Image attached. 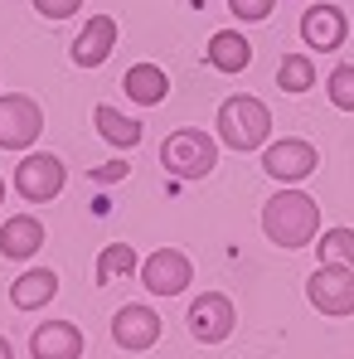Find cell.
I'll use <instances>...</instances> for the list:
<instances>
[{"mask_svg": "<svg viewBox=\"0 0 354 359\" xmlns=\"http://www.w3.org/2000/svg\"><path fill=\"white\" fill-rule=\"evenodd\" d=\"M262 233L277 243V248H306V243L320 233V204L306 194V189H292L282 184L267 204H262Z\"/></svg>", "mask_w": 354, "mask_h": 359, "instance_id": "6da1fadb", "label": "cell"}, {"mask_svg": "<svg viewBox=\"0 0 354 359\" xmlns=\"http://www.w3.org/2000/svg\"><path fill=\"white\" fill-rule=\"evenodd\" d=\"M214 121H219V141H224L229 151H262L267 136H272V112H267V102L252 97V93L224 97Z\"/></svg>", "mask_w": 354, "mask_h": 359, "instance_id": "7a4b0ae2", "label": "cell"}, {"mask_svg": "<svg viewBox=\"0 0 354 359\" xmlns=\"http://www.w3.org/2000/svg\"><path fill=\"white\" fill-rule=\"evenodd\" d=\"M161 165L175 180H204L219 165V141L209 131H199V126H179V131H170L161 141Z\"/></svg>", "mask_w": 354, "mask_h": 359, "instance_id": "3957f363", "label": "cell"}, {"mask_svg": "<svg viewBox=\"0 0 354 359\" xmlns=\"http://www.w3.org/2000/svg\"><path fill=\"white\" fill-rule=\"evenodd\" d=\"M63 184H68V165H63L54 151H29V156L15 165V194L29 199V204L59 199Z\"/></svg>", "mask_w": 354, "mask_h": 359, "instance_id": "277c9868", "label": "cell"}, {"mask_svg": "<svg viewBox=\"0 0 354 359\" xmlns=\"http://www.w3.org/2000/svg\"><path fill=\"white\" fill-rule=\"evenodd\" d=\"M306 301L320 316H354V267L350 262H320L306 277Z\"/></svg>", "mask_w": 354, "mask_h": 359, "instance_id": "5b68a950", "label": "cell"}, {"mask_svg": "<svg viewBox=\"0 0 354 359\" xmlns=\"http://www.w3.org/2000/svg\"><path fill=\"white\" fill-rule=\"evenodd\" d=\"M44 131V107L29 93H5L0 97V151H29Z\"/></svg>", "mask_w": 354, "mask_h": 359, "instance_id": "8992f818", "label": "cell"}, {"mask_svg": "<svg viewBox=\"0 0 354 359\" xmlns=\"http://www.w3.org/2000/svg\"><path fill=\"white\" fill-rule=\"evenodd\" d=\"M315 165H320V151L301 136H282V141L262 146V170L277 184H301V180L315 175Z\"/></svg>", "mask_w": 354, "mask_h": 359, "instance_id": "52a82bcc", "label": "cell"}, {"mask_svg": "<svg viewBox=\"0 0 354 359\" xmlns=\"http://www.w3.org/2000/svg\"><path fill=\"white\" fill-rule=\"evenodd\" d=\"M136 277L146 282L151 297H179V292H189V282H194V262H189L179 248H156L151 257H141V272H136Z\"/></svg>", "mask_w": 354, "mask_h": 359, "instance_id": "ba28073f", "label": "cell"}, {"mask_svg": "<svg viewBox=\"0 0 354 359\" xmlns=\"http://www.w3.org/2000/svg\"><path fill=\"white\" fill-rule=\"evenodd\" d=\"M184 320H189V335H194L199 345H224V340L233 335V325H238V311L224 292H204V297L189 301Z\"/></svg>", "mask_w": 354, "mask_h": 359, "instance_id": "9c48e42d", "label": "cell"}, {"mask_svg": "<svg viewBox=\"0 0 354 359\" xmlns=\"http://www.w3.org/2000/svg\"><path fill=\"white\" fill-rule=\"evenodd\" d=\"M345 39H350V20H345L340 5H330V0L306 5V15H301V44L311 54H335Z\"/></svg>", "mask_w": 354, "mask_h": 359, "instance_id": "30bf717a", "label": "cell"}, {"mask_svg": "<svg viewBox=\"0 0 354 359\" xmlns=\"http://www.w3.org/2000/svg\"><path fill=\"white\" fill-rule=\"evenodd\" d=\"M112 340H117L126 355L156 350V340H161V316H156L151 306H141V301L117 306V316H112Z\"/></svg>", "mask_w": 354, "mask_h": 359, "instance_id": "8fae6325", "label": "cell"}, {"mask_svg": "<svg viewBox=\"0 0 354 359\" xmlns=\"http://www.w3.org/2000/svg\"><path fill=\"white\" fill-rule=\"evenodd\" d=\"M112 49H117V20L112 15H93L83 29H78V39H73V63L78 68H102V63L112 59Z\"/></svg>", "mask_w": 354, "mask_h": 359, "instance_id": "7c38bea8", "label": "cell"}, {"mask_svg": "<svg viewBox=\"0 0 354 359\" xmlns=\"http://www.w3.org/2000/svg\"><path fill=\"white\" fill-rule=\"evenodd\" d=\"M29 355L34 359H78L83 355V330L73 320H44L29 335Z\"/></svg>", "mask_w": 354, "mask_h": 359, "instance_id": "4fadbf2b", "label": "cell"}, {"mask_svg": "<svg viewBox=\"0 0 354 359\" xmlns=\"http://www.w3.org/2000/svg\"><path fill=\"white\" fill-rule=\"evenodd\" d=\"M44 224L34 219V214H15V219H5L0 224V257H10V262H29L39 248H44Z\"/></svg>", "mask_w": 354, "mask_h": 359, "instance_id": "5bb4252c", "label": "cell"}, {"mask_svg": "<svg viewBox=\"0 0 354 359\" xmlns=\"http://www.w3.org/2000/svg\"><path fill=\"white\" fill-rule=\"evenodd\" d=\"M54 297H59V272L54 267H29L10 282V306L15 311H44Z\"/></svg>", "mask_w": 354, "mask_h": 359, "instance_id": "9a60e30c", "label": "cell"}, {"mask_svg": "<svg viewBox=\"0 0 354 359\" xmlns=\"http://www.w3.org/2000/svg\"><path fill=\"white\" fill-rule=\"evenodd\" d=\"M121 88H126V97L136 107H161L170 97V78H165L161 63H131L126 78H121Z\"/></svg>", "mask_w": 354, "mask_h": 359, "instance_id": "2e32d148", "label": "cell"}, {"mask_svg": "<svg viewBox=\"0 0 354 359\" xmlns=\"http://www.w3.org/2000/svg\"><path fill=\"white\" fill-rule=\"evenodd\" d=\"M93 126H97V136H102L112 151H121V156L141 146V121L117 112L112 102H97V107H93Z\"/></svg>", "mask_w": 354, "mask_h": 359, "instance_id": "e0dca14e", "label": "cell"}, {"mask_svg": "<svg viewBox=\"0 0 354 359\" xmlns=\"http://www.w3.org/2000/svg\"><path fill=\"white\" fill-rule=\"evenodd\" d=\"M204 59H209L214 73H243V68L252 63V44H247V34H243V29H219V34L209 39Z\"/></svg>", "mask_w": 354, "mask_h": 359, "instance_id": "ac0fdd59", "label": "cell"}, {"mask_svg": "<svg viewBox=\"0 0 354 359\" xmlns=\"http://www.w3.org/2000/svg\"><path fill=\"white\" fill-rule=\"evenodd\" d=\"M131 272H141V257H136V248L131 243H107L102 252H97V287H107V282H117V277H131Z\"/></svg>", "mask_w": 354, "mask_h": 359, "instance_id": "d6986e66", "label": "cell"}, {"mask_svg": "<svg viewBox=\"0 0 354 359\" xmlns=\"http://www.w3.org/2000/svg\"><path fill=\"white\" fill-rule=\"evenodd\" d=\"M277 88L292 93V97L311 93L315 88V63H311V54H287V59L277 63Z\"/></svg>", "mask_w": 354, "mask_h": 359, "instance_id": "ffe728a7", "label": "cell"}, {"mask_svg": "<svg viewBox=\"0 0 354 359\" xmlns=\"http://www.w3.org/2000/svg\"><path fill=\"white\" fill-rule=\"evenodd\" d=\"M325 97H330V107H340V112H354V63H340V68H330V78H325Z\"/></svg>", "mask_w": 354, "mask_h": 359, "instance_id": "44dd1931", "label": "cell"}, {"mask_svg": "<svg viewBox=\"0 0 354 359\" xmlns=\"http://www.w3.org/2000/svg\"><path fill=\"white\" fill-rule=\"evenodd\" d=\"M320 262H350L354 267V229H325L320 233Z\"/></svg>", "mask_w": 354, "mask_h": 359, "instance_id": "7402d4cb", "label": "cell"}, {"mask_svg": "<svg viewBox=\"0 0 354 359\" xmlns=\"http://www.w3.org/2000/svg\"><path fill=\"white\" fill-rule=\"evenodd\" d=\"M229 10H233L243 25H257V20H267L277 10V0H229Z\"/></svg>", "mask_w": 354, "mask_h": 359, "instance_id": "603a6c76", "label": "cell"}, {"mask_svg": "<svg viewBox=\"0 0 354 359\" xmlns=\"http://www.w3.org/2000/svg\"><path fill=\"white\" fill-rule=\"evenodd\" d=\"M44 20H68V15H78L83 10V0H29Z\"/></svg>", "mask_w": 354, "mask_h": 359, "instance_id": "cb8c5ba5", "label": "cell"}, {"mask_svg": "<svg viewBox=\"0 0 354 359\" xmlns=\"http://www.w3.org/2000/svg\"><path fill=\"white\" fill-rule=\"evenodd\" d=\"M131 170V161H112V165H97V170H88V180L93 184H112V180H121Z\"/></svg>", "mask_w": 354, "mask_h": 359, "instance_id": "d4e9b609", "label": "cell"}, {"mask_svg": "<svg viewBox=\"0 0 354 359\" xmlns=\"http://www.w3.org/2000/svg\"><path fill=\"white\" fill-rule=\"evenodd\" d=\"M0 359H15V345H10L5 335H0Z\"/></svg>", "mask_w": 354, "mask_h": 359, "instance_id": "484cf974", "label": "cell"}, {"mask_svg": "<svg viewBox=\"0 0 354 359\" xmlns=\"http://www.w3.org/2000/svg\"><path fill=\"white\" fill-rule=\"evenodd\" d=\"M0 204H5V180H0Z\"/></svg>", "mask_w": 354, "mask_h": 359, "instance_id": "4316f807", "label": "cell"}]
</instances>
